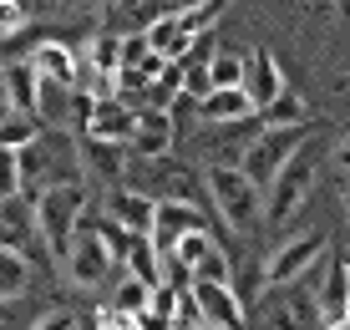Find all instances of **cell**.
<instances>
[{
    "mask_svg": "<svg viewBox=\"0 0 350 330\" xmlns=\"http://www.w3.org/2000/svg\"><path fill=\"white\" fill-rule=\"evenodd\" d=\"M244 97H249V107H269L274 97L284 92V77H280V61H274L269 51H244Z\"/></svg>",
    "mask_w": 350,
    "mask_h": 330,
    "instance_id": "9a60e30c",
    "label": "cell"
},
{
    "mask_svg": "<svg viewBox=\"0 0 350 330\" xmlns=\"http://www.w3.org/2000/svg\"><path fill=\"white\" fill-rule=\"evenodd\" d=\"M26 61H31V71H36L41 81H62V87H77V51H71L66 41H56V36H51V41H36Z\"/></svg>",
    "mask_w": 350,
    "mask_h": 330,
    "instance_id": "ac0fdd59",
    "label": "cell"
},
{
    "mask_svg": "<svg viewBox=\"0 0 350 330\" xmlns=\"http://www.w3.org/2000/svg\"><path fill=\"white\" fill-rule=\"evenodd\" d=\"M254 117H259V127H305V122H310V107H305V97H295V92L284 87L269 107H259Z\"/></svg>",
    "mask_w": 350,
    "mask_h": 330,
    "instance_id": "44dd1931",
    "label": "cell"
},
{
    "mask_svg": "<svg viewBox=\"0 0 350 330\" xmlns=\"http://www.w3.org/2000/svg\"><path fill=\"white\" fill-rule=\"evenodd\" d=\"M335 163H340V173H350V127L340 132V142H335Z\"/></svg>",
    "mask_w": 350,
    "mask_h": 330,
    "instance_id": "e575fe53",
    "label": "cell"
},
{
    "mask_svg": "<svg viewBox=\"0 0 350 330\" xmlns=\"http://www.w3.org/2000/svg\"><path fill=\"white\" fill-rule=\"evenodd\" d=\"M122 275L142 279V285H163V254H158V244H152L148 234H132V239H127Z\"/></svg>",
    "mask_w": 350,
    "mask_h": 330,
    "instance_id": "ffe728a7",
    "label": "cell"
},
{
    "mask_svg": "<svg viewBox=\"0 0 350 330\" xmlns=\"http://www.w3.org/2000/svg\"><path fill=\"white\" fill-rule=\"evenodd\" d=\"M0 244L16 249L36 275H51L56 270V259L46 254V244H41V229H36L31 193H5V199H0Z\"/></svg>",
    "mask_w": 350,
    "mask_h": 330,
    "instance_id": "5b68a950",
    "label": "cell"
},
{
    "mask_svg": "<svg viewBox=\"0 0 350 330\" xmlns=\"http://www.w3.org/2000/svg\"><path fill=\"white\" fill-rule=\"evenodd\" d=\"M81 142H87V157H92L96 173L107 183H122V148L117 142H92V138H81Z\"/></svg>",
    "mask_w": 350,
    "mask_h": 330,
    "instance_id": "4316f807",
    "label": "cell"
},
{
    "mask_svg": "<svg viewBox=\"0 0 350 330\" xmlns=\"http://www.w3.org/2000/svg\"><path fill=\"white\" fill-rule=\"evenodd\" d=\"M0 71H5V61H0Z\"/></svg>",
    "mask_w": 350,
    "mask_h": 330,
    "instance_id": "ab89813d",
    "label": "cell"
},
{
    "mask_svg": "<svg viewBox=\"0 0 350 330\" xmlns=\"http://www.w3.org/2000/svg\"><path fill=\"white\" fill-rule=\"evenodd\" d=\"M325 249H330V234H325V229H305V234L284 239L280 249L269 254V264H264V285H269V290H280V285H295V279L305 275V270L320 259Z\"/></svg>",
    "mask_w": 350,
    "mask_h": 330,
    "instance_id": "ba28073f",
    "label": "cell"
},
{
    "mask_svg": "<svg viewBox=\"0 0 350 330\" xmlns=\"http://www.w3.org/2000/svg\"><path fill=\"white\" fill-rule=\"evenodd\" d=\"M310 295H315L320 325L330 330L345 315V305H350V259H345V254H330V259H325V275H320V285L310 290Z\"/></svg>",
    "mask_w": 350,
    "mask_h": 330,
    "instance_id": "7c38bea8",
    "label": "cell"
},
{
    "mask_svg": "<svg viewBox=\"0 0 350 330\" xmlns=\"http://www.w3.org/2000/svg\"><path fill=\"white\" fill-rule=\"evenodd\" d=\"M41 127H46L41 117H31V112H16V107H10V112L0 117V148H10V153H16V148H26V142H31Z\"/></svg>",
    "mask_w": 350,
    "mask_h": 330,
    "instance_id": "603a6c76",
    "label": "cell"
},
{
    "mask_svg": "<svg viewBox=\"0 0 350 330\" xmlns=\"http://www.w3.org/2000/svg\"><path fill=\"white\" fill-rule=\"evenodd\" d=\"M219 0H208V5H183V10H163V16H152L142 36H148V51H158L163 61H183L188 46L198 41L203 31L219 26Z\"/></svg>",
    "mask_w": 350,
    "mask_h": 330,
    "instance_id": "277c9868",
    "label": "cell"
},
{
    "mask_svg": "<svg viewBox=\"0 0 350 330\" xmlns=\"http://www.w3.org/2000/svg\"><path fill=\"white\" fill-rule=\"evenodd\" d=\"M213 244H219V239H213V234H208V229H188V234H183V239H178V244H173V249H167V254H173V259H178V264H188V275H193V264H198V259H203V254H208V249H213Z\"/></svg>",
    "mask_w": 350,
    "mask_h": 330,
    "instance_id": "83f0119b",
    "label": "cell"
},
{
    "mask_svg": "<svg viewBox=\"0 0 350 330\" xmlns=\"http://www.w3.org/2000/svg\"><path fill=\"white\" fill-rule=\"evenodd\" d=\"M340 188H345V199H350V173H345V178H340Z\"/></svg>",
    "mask_w": 350,
    "mask_h": 330,
    "instance_id": "f35d334b",
    "label": "cell"
},
{
    "mask_svg": "<svg viewBox=\"0 0 350 330\" xmlns=\"http://www.w3.org/2000/svg\"><path fill=\"white\" fill-rule=\"evenodd\" d=\"M92 330H137V315L112 310V305H102V310L92 315Z\"/></svg>",
    "mask_w": 350,
    "mask_h": 330,
    "instance_id": "f546056e",
    "label": "cell"
},
{
    "mask_svg": "<svg viewBox=\"0 0 350 330\" xmlns=\"http://www.w3.org/2000/svg\"><path fill=\"white\" fill-rule=\"evenodd\" d=\"M173 330H208V325H183V320H178V325H173Z\"/></svg>",
    "mask_w": 350,
    "mask_h": 330,
    "instance_id": "8d00e7d4",
    "label": "cell"
},
{
    "mask_svg": "<svg viewBox=\"0 0 350 330\" xmlns=\"http://www.w3.org/2000/svg\"><path fill=\"white\" fill-rule=\"evenodd\" d=\"M289 295H280V290H269V300H264V330H310L320 320L315 305H310V290L299 285H284Z\"/></svg>",
    "mask_w": 350,
    "mask_h": 330,
    "instance_id": "4fadbf2b",
    "label": "cell"
},
{
    "mask_svg": "<svg viewBox=\"0 0 350 330\" xmlns=\"http://www.w3.org/2000/svg\"><path fill=\"white\" fill-rule=\"evenodd\" d=\"M244 117H254L244 87H208L193 102V122H203V127H224V122H244Z\"/></svg>",
    "mask_w": 350,
    "mask_h": 330,
    "instance_id": "5bb4252c",
    "label": "cell"
},
{
    "mask_svg": "<svg viewBox=\"0 0 350 330\" xmlns=\"http://www.w3.org/2000/svg\"><path fill=\"white\" fill-rule=\"evenodd\" d=\"M203 71H208V87H239L244 81V51H213L203 61Z\"/></svg>",
    "mask_w": 350,
    "mask_h": 330,
    "instance_id": "cb8c5ba5",
    "label": "cell"
},
{
    "mask_svg": "<svg viewBox=\"0 0 350 330\" xmlns=\"http://www.w3.org/2000/svg\"><path fill=\"white\" fill-rule=\"evenodd\" d=\"M330 330H350V305H345V315H340V320H335Z\"/></svg>",
    "mask_w": 350,
    "mask_h": 330,
    "instance_id": "d590c367",
    "label": "cell"
},
{
    "mask_svg": "<svg viewBox=\"0 0 350 330\" xmlns=\"http://www.w3.org/2000/svg\"><path fill=\"white\" fill-rule=\"evenodd\" d=\"M193 310H198V325L208 330H244V305L228 285H213V279H193L188 285Z\"/></svg>",
    "mask_w": 350,
    "mask_h": 330,
    "instance_id": "30bf717a",
    "label": "cell"
},
{
    "mask_svg": "<svg viewBox=\"0 0 350 330\" xmlns=\"http://www.w3.org/2000/svg\"><path fill=\"white\" fill-rule=\"evenodd\" d=\"M193 279H213V285H234V259H228L224 244H213L198 264H193Z\"/></svg>",
    "mask_w": 350,
    "mask_h": 330,
    "instance_id": "484cf974",
    "label": "cell"
},
{
    "mask_svg": "<svg viewBox=\"0 0 350 330\" xmlns=\"http://www.w3.org/2000/svg\"><path fill=\"white\" fill-rule=\"evenodd\" d=\"M315 168H320V153H315V142L305 138V142H299V148L280 163V173L269 178V188H264V224H269V229L289 224V218H295V214L310 203Z\"/></svg>",
    "mask_w": 350,
    "mask_h": 330,
    "instance_id": "3957f363",
    "label": "cell"
},
{
    "mask_svg": "<svg viewBox=\"0 0 350 330\" xmlns=\"http://www.w3.org/2000/svg\"><path fill=\"white\" fill-rule=\"evenodd\" d=\"M107 218L122 224L127 234H148V224H152V193L127 188V183H112V193H107Z\"/></svg>",
    "mask_w": 350,
    "mask_h": 330,
    "instance_id": "e0dca14e",
    "label": "cell"
},
{
    "mask_svg": "<svg viewBox=\"0 0 350 330\" xmlns=\"http://www.w3.org/2000/svg\"><path fill=\"white\" fill-rule=\"evenodd\" d=\"M152 290H158V285H142V279L122 275V279L112 285V300H107V305H112V310H127V315H142V310H148V295H152Z\"/></svg>",
    "mask_w": 350,
    "mask_h": 330,
    "instance_id": "d4e9b609",
    "label": "cell"
},
{
    "mask_svg": "<svg viewBox=\"0 0 350 330\" xmlns=\"http://www.w3.org/2000/svg\"><path fill=\"white\" fill-rule=\"evenodd\" d=\"M10 112V102H5V92H0V117H5Z\"/></svg>",
    "mask_w": 350,
    "mask_h": 330,
    "instance_id": "74e56055",
    "label": "cell"
},
{
    "mask_svg": "<svg viewBox=\"0 0 350 330\" xmlns=\"http://www.w3.org/2000/svg\"><path fill=\"white\" fill-rule=\"evenodd\" d=\"M132 122H137V112H132L127 102H117V97H107V102H96V107H92V117H87V127H81V138H92V142H117V148H127Z\"/></svg>",
    "mask_w": 350,
    "mask_h": 330,
    "instance_id": "2e32d148",
    "label": "cell"
},
{
    "mask_svg": "<svg viewBox=\"0 0 350 330\" xmlns=\"http://www.w3.org/2000/svg\"><path fill=\"white\" fill-rule=\"evenodd\" d=\"M26 0H0V36H16L21 26H26Z\"/></svg>",
    "mask_w": 350,
    "mask_h": 330,
    "instance_id": "4dcf8cb0",
    "label": "cell"
},
{
    "mask_svg": "<svg viewBox=\"0 0 350 330\" xmlns=\"http://www.w3.org/2000/svg\"><path fill=\"white\" fill-rule=\"evenodd\" d=\"M305 138H310V122H305V127H259L254 138H249L244 157H239V173H244V178L264 193V188H269V178L280 173V163H284V157L295 153Z\"/></svg>",
    "mask_w": 350,
    "mask_h": 330,
    "instance_id": "8992f818",
    "label": "cell"
},
{
    "mask_svg": "<svg viewBox=\"0 0 350 330\" xmlns=\"http://www.w3.org/2000/svg\"><path fill=\"white\" fill-rule=\"evenodd\" d=\"M62 270H66V279H71L77 290H102L107 275L117 270L112 254H107V244L96 239V229H92V214H81V229H77V234H71V244H66Z\"/></svg>",
    "mask_w": 350,
    "mask_h": 330,
    "instance_id": "52a82bcc",
    "label": "cell"
},
{
    "mask_svg": "<svg viewBox=\"0 0 350 330\" xmlns=\"http://www.w3.org/2000/svg\"><path fill=\"white\" fill-rule=\"evenodd\" d=\"M203 193H208L213 214H219L234 234H254V229H264V193L239 173L234 163H208V168H203Z\"/></svg>",
    "mask_w": 350,
    "mask_h": 330,
    "instance_id": "7a4b0ae2",
    "label": "cell"
},
{
    "mask_svg": "<svg viewBox=\"0 0 350 330\" xmlns=\"http://www.w3.org/2000/svg\"><path fill=\"white\" fill-rule=\"evenodd\" d=\"M178 320H173V315H158V310H142L137 315V330H173Z\"/></svg>",
    "mask_w": 350,
    "mask_h": 330,
    "instance_id": "836d02e7",
    "label": "cell"
},
{
    "mask_svg": "<svg viewBox=\"0 0 350 330\" xmlns=\"http://www.w3.org/2000/svg\"><path fill=\"white\" fill-rule=\"evenodd\" d=\"M188 229H208L203 224V209L198 203H178V199H152V224H148V239L158 244V254H167Z\"/></svg>",
    "mask_w": 350,
    "mask_h": 330,
    "instance_id": "8fae6325",
    "label": "cell"
},
{
    "mask_svg": "<svg viewBox=\"0 0 350 330\" xmlns=\"http://www.w3.org/2000/svg\"><path fill=\"white\" fill-rule=\"evenodd\" d=\"M31 214H36V229H41L46 254H51L56 270H62L66 244L81 229V214H87V183L71 178V183H46V188H36L31 193Z\"/></svg>",
    "mask_w": 350,
    "mask_h": 330,
    "instance_id": "6da1fadb",
    "label": "cell"
},
{
    "mask_svg": "<svg viewBox=\"0 0 350 330\" xmlns=\"http://www.w3.org/2000/svg\"><path fill=\"white\" fill-rule=\"evenodd\" d=\"M31 330H77V315L71 310H46V315H36Z\"/></svg>",
    "mask_w": 350,
    "mask_h": 330,
    "instance_id": "d6a6232c",
    "label": "cell"
},
{
    "mask_svg": "<svg viewBox=\"0 0 350 330\" xmlns=\"http://www.w3.org/2000/svg\"><path fill=\"white\" fill-rule=\"evenodd\" d=\"M31 320H36V310H31L26 295L0 300V330H31Z\"/></svg>",
    "mask_w": 350,
    "mask_h": 330,
    "instance_id": "f1b7e54d",
    "label": "cell"
},
{
    "mask_svg": "<svg viewBox=\"0 0 350 330\" xmlns=\"http://www.w3.org/2000/svg\"><path fill=\"white\" fill-rule=\"evenodd\" d=\"M173 142H178V127L163 107H142L137 122H132V138H127V153L137 163H158V157H173Z\"/></svg>",
    "mask_w": 350,
    "mask_h": 330,
    "instance_id": "9c48e42d",
    "label": "cell"
},
{
    "mask_svg": "<svg viewBox=\"0 0 350 330\" xmlns=\"http://www.w3.org/2000/svg\"><path fill=\"white\" fill-rule=\"evenodd\" d=\"M117 46H122V66H137V61L148 56V36H142V31H127V36H117Z\"/></svg>",
    "mask_w": 350,
    "mask_h": 330,
    "instance_id": "1f68e13d",
    "label": "cell"
},
{
    "mask_svg": "<svg viewBox=\"0 0 350 330\" xmlns=\"http://www.w3.org/2000/svg\"><path fill=\"white\" fill-rule=\"evenodd\" d=\"M0 92H5V102L16 107V112H31V117H36L41 77L31 71V61H5V71H0Z\"/></svg>",
    "mask_w": 350,
    "mask_h": 330,
    "instance_id": "d6986e66",
    "label": "cell"
},
{
    "mask_svg": "<svg viewBox=\"0 0 350 330\" xmlns=\"http://www.w3.org/2000/svg\"><path fill=\"white\" fill-rule=\"evenodd\" d=\"M31 285H36V270L21 259L16 249H5V244H0V300L31 295Z\"/></svg>",
    "mask_w": 350,
    "mask_h": 330,
    "instance_id": "7402d4cb",
    "label": "cell"
}]
</instances>
